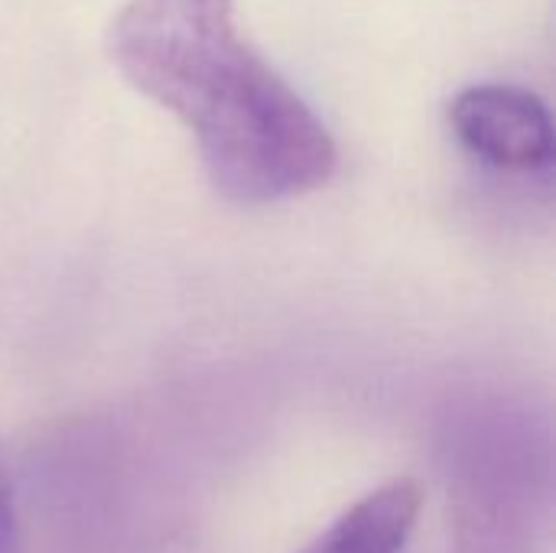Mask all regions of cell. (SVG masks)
<instances>
[{
	"label": "cell",
	"instance_id": "6da1fadb",
	"mask_svg": "<svg viewBox=\"0 0 556 553\" xmlns=\"http://www.w3.org/2000/svg\"><path fill=\"white\" fill-rule=\"evenodd\" d=\"M108 52L134 91L192 134L228 202L296 199L336 173L329 127L248 42L235 0H127Z\"/></svg>",
	"mask_w": 556,
	"mask_h": 553
},
{
	"label": "cell",
	"instance_id": "7a4b0ae2",
	"mask_svg": "<svg viewBox=\"0 0 556 553\" xmlns=\"http://www.w3.org/2000/svg\"><path fill=\"white\" fill-rule=\"evenodd\" d=\"M450 553H538L551 528L547 443L528 427L492 424L456 460Z\"/></svg>",
	"mask_w": 556,
	"mask_h": 553
},
{
	"label": "cell",
	"instance_id": "3957f363",
	"mask_svg": "<svg viewBox=\"0 0 556 553\" xmlns=\"http://www.w3.org/2000/svg\"><path fill=\"white\" fill-rule=\"evenodd\" d=\"M459 143L489 166L538 173L554 163V121L547 104L518 85H472L450 104Z\"/></svg>",
	"mask_w": 556,
	"mask_h": 553
},
{
	"label": "cell",
	"instance_id": "277c9868",
	"mask_svg": "<svg viewBox=\"0 0 556 553\" xmlns=\"http://www.w3.org/2000/svg\"><path fill=\"white\" fill-rule=\"evenodd\" d=\"M420 502L414 479H394L342 512L303 553H404Z\"/></svg>",
	"mask_w": 556,
	"mask_h": 553
},
{
	"label": "cell",
	"instance_id": "5b68a950",
	"mask_svg": "<svg viewBox=\"0 0 556 553\" xmlns=\"http://www.w3.org/2000/svg\"><path fill=\"white\" fill-rule=\"evenodd\" d=\"M0 553H23V535L13 508V489H10V473L0 453Z\"/></svg>",
	"mask_w": 556,
	"mask_h": 553
}]
</instances>
